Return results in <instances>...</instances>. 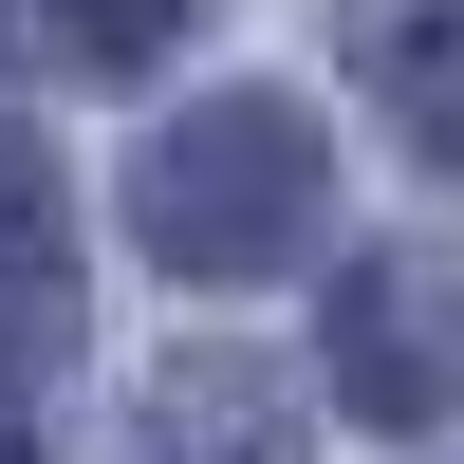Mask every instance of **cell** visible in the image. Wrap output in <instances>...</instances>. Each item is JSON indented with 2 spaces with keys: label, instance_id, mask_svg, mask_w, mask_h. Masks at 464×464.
<instances>
[{
  "label": "cell",
  "instance_id": "3957f363",
  "mask_svg": "<svg viewBox=\"0 0 464 464\" xmlns=\"http://www.w3.org/2000/svg\"><path fill=\"white\" fill-rule=\"evenodd\" d=\"M130 464H297V409H279V372H242V353H186L168 391L130 409Z\"/></svg>",
  "mask_w": 464,
  "mask_h": 464
},
{
  "label": "cell",
  "instance_id": "7a4b0ae2",
  "mask_svg": "<svg viewBox=\"0 0 464 464\" xmlns=\"http://www.w3.org/2000/svg\"><path fill=\"white\" fill-rule=\"evenodd\" d=\"M74 353V223H56V149L0 130V372Z\"/></svg>",
  "mask_w": 464,
  "mask_h": 464
},
{
  "label": "cell",
  "instance_id": "8992f818",
  "mask_svg": "<svg viewBox=\"0 0 464 464\" xmlns=\"http://www.w3.org/2000/svg\"><path fill=\"white\" fill-rule=\"evenodd\" d=\"M186 19H205V0H56V37H74V56H168Z\"/></svg>",
  "mask_w": 464,
  "mask_h": 464
},
{
  "label": "cell",
  "instance_id": "277c9868",
  "mask_svg": "<svg viewBox=\"0 0 464 464\" xmlns=\"http://www.w3.org/2000/svg\"><path fill=\"white\" fill-rule=\"evenodd\" d=\"M334 372H353V409H372V428H428V391H446V372H428L409 279H353V297H334Z\"/></svg>",
  "mask_w": 464,
  "mask_h": 464
},
{
  "label": "cell",
  "instance_id": "5b68a950",
  "mask_svg": "<svg viewBox=\"0 0 464 464\" xmlns=\"http://www.w3.org/2000/svg\"><path fill=\"white\" fill-rule=\"evenodd\" d=\"M391 93H409V130L464 168V19H409V37H391Z\"/></svg>",
  "mask_w": 464,
  "mask_h": 464
},
{
  "label": "cell",
  "instance_id": "52a82bcc",
  "mask_svg": "<svg viewBox=\"0 0 464 464\" xmlns=\"http://www.w3.org/2000/svg\"><path fill=\"white\" fill-rule=\"evenodd\" d=\"M0 464H37V446H19V428H0Z\"/></svg>",
  "mask_w": 464,
  "mask_h": 464
},
{
  "label": "cell",
  "instance_id": "6da1fadb",
  "mask_svg": "<svg viewBox=\"0 0 464 464\" xmlns=\"http://www.w3.org/2000/svg\"><path fill=\"white\" fill-rule=\"evenodd\" d=\"M316 205H334V149H316L297 93H205V111H168L149 168H130V242L168 260V279H260V260L316 242Z\"/></svg>",
  "mask_w": 464,
  "mask_h": 464
}]
</instances>
